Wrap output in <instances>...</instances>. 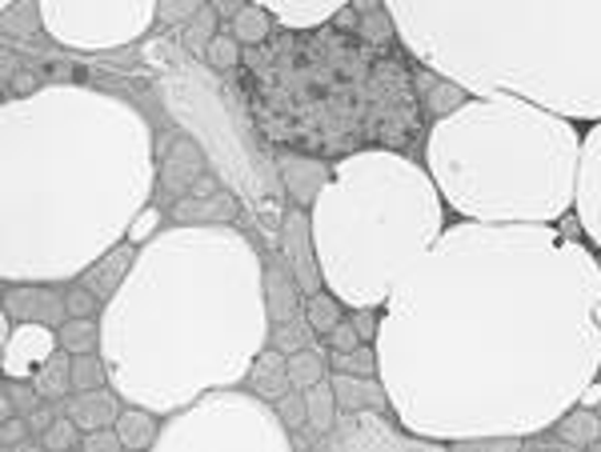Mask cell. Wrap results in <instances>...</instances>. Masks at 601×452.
Returning a JSON list of instances; mask_svg holds the SVG:
<instances>
[{
  "label": "cell",
  "mask_w": 601,
  "mask_h": 452,
  "mask_svg": "<svg viewBox=\"0 0 601 452\" xmlns=\"http://www.w3.org/2000/svg\"><path fill=\"white\" fill-rule=\"evenodd\" d=\"M601 261L561 224L457 221L381 305L393 417L437 444L537 437L601 373Z\"/></svg>",
  "instance_id": "obj_1"
},
{
  "label": "cell",
  "mask_w": 601,
  "mask_h": 452,
  "mask_svg": "<svg viewBox=\"0 0 601 452\" xmlns=\"http://www.w3.org/2000/svg\"><path fill=\"white\" fill-rule=\"evenodd\" d=\"M0 161L4 280H80L129 236L161 177L145 112L89 85H45L4 100Z\"/></svg>",
  "instance_id": "obj_2"
},
{
  "label": "cell",
  "mask_w": 601,
  "mask_h": 452,
  "mask_svg": "<svg viewBox=\"0 0 601 452\" xmlns=\"http://www.w3.org/2000/svg\"><path fill=\"white\" fill-rule=\"evenodd\" d=\"M265 265L233 224H177L141 244L100 309V356L124 405L161 417L241 385L269 344Z\"/></svg>",
  "instance_id": "obj_3"
},
{
  "label": "cell",
  "mask_w": 601,
  "mask_h": 452,
  "mask_svg": "<svg viewBox=\"0 0 601 452\" xmlns=\"http://www.w3.org/2000/svg\"><path fill=\"white\" fill-rule=\"evenodd\" d=\"M393 33L469 97L601 121V0H385Z\"/></svg>",
  "instance_id": "obj_4"
},
{
  "label": "cell",
  "mask_w": 601,
  "mask_h": 452,
  "mask_svg": "<svg viewBox=\"0 0 601 452\" xmlns=\"http://www.w3.org/2000/svg\"><path fill=\"white\" fill-rule=\"evenodd\" d=\"M581 129L522 97H469L437 117L425 168L461 221L557 224L573 209Z\"/></svg>",
  "instance_id": "obj_5"
},
{
  "label": "cell",
  "mask_w": 601,
  "mask_h": 452,
  "mask_svg": "<svg viewBox=\"0 0 601 452\" xmlns=\"http://www.w3.org/2000/svg\"><path fill=\"white\" fill-rule=\"evenodd\" d=\"M309 217L325 288L346 309H381L397 276L446 232V200L405 153L361 148L337 161Z\"/></svg>",
  "instance_id": "obj_6"
},
{
  "label": "cell",
  "mask_w": 601,
  "mask_h": 452,
  "mask_svg": "<svg viewBox=\"0 0 601 452\" xmlns=\"http://www.w3.org/2000/svg\"><path fill=\"white\" fill-rule=\"evenodd\" d=\"M289 452L293 432L277 417L273 400L253 388H209L193 405L168 412L153 452Z\"/></svg>",
  "instance_id": "obj_7"
},
{
  "label": "cell",
  "mask_w": 601,
  "mask_h": 452,
  "mask_svg": "<svg viewBox=\"0 0 601 452\" xmlns=\"http://www.w3.org/2000/svg\"><path fill=\"white\" fill-rule=\"evenodd\" d=\"M45 33L77 53H112L136 45L153 29L161 0H36Z\"/></svg>",
  "instance_id": "obj_8"
},
{
  "label": "cell",
  "mask_w": 601,
  "mask_h": 452,
  "mask_svg": "<svg viewBox=\"0 0 601 452\" xmlns=\"http://www.w3.org/2000/svg\"><path fill=\"white\" fill-rule=\"evenodd\" d=\"M317 444L329 452H413L434 449L437 441H425L409 432L397 417H385V408H341L337 425Z\"/></svg>",
  "instance_id": "obj_9"
},
{
  "label": "cell",
  "mask_w": 601,
  "mask_h": 452,
  "mask_svg": "<svg viewBox=\"0 0 601 452\" xmlns=\"http://www.w3.org/2000/svg\"><path fill=\"white\" fill-rule=\"evenodd\" d=\"M573 217L581 224V236L601 253V121H590V129L581 133Z\"/></svg>",
  "instance_id": "obj_10"
},
{
  "label": "cell",
  "mask_w": 601,
  "mask_h": 452,
  "mask_svg": "<svg viewBox=\"0 0 601 452\" xmlns=\"http://www.w3.org/2000/svg\"><path fill=\"white\" fill-rule=\"evenodd\" d=\"M4 312L17 324H48V329H61L68 320L65 293H56L48 280H4Z\"/></svg>",
  "instance_id": "obj_11"
},
{
  "label": "cell",
  "mask_w": 601,
  "mask_h": 452,
  "mask_svg": "<svg viewBox=\"0 0 601 452\" xmlns=\"http://www.w3.org/2000/svg\"><path fill=\"white\" fill-rule=\"evenodd\" d=\"M281 253H285V265L297 276V285L305 297L321 293L325 276L321 261H317V244H313V217L305 209L285 212V224H281Z\"/></svg>",
  "instance_id": "obj_12"
},
{
  "label": "cell",
  "mask_w": 601,
  "mask_h": 452,
  "mask_svg": "<svg viewBox=\"0 0 601 452\" xmlns=\"http://www.w3.org/2000/svg\"><path fill=\"white\" fill-rule=\"evenodd\" d=\"M61 349V337L48 324H17L12 337L0 344V364L9 381H33V373Z\"/></svg>",
  "instance_id": "obj_13"
},
{
  "label": "cell",
  "mask_w": 601,
  "mask_h": 452,
  "mask_svg": "<svg viewBox=\"0 0 601 452\" xmlns=\"http://www.w3.org/2000/svg\"><path fill=\"white\" fill-rule=\"evenodd\" d=\"M334 180V165H325L317 156L281 153V185L297 200V209H313V200L321 197V188Z\"/></svg>",
  "instance_id": "obj_14"
},
{
  "label": "cell",
  "mask_w": 601,
  "mask_h": 452,
  "mask_svg": "<svg viewBox=\"0 0 601 452\" xmlns=\"http://www.w3.org/2000/svg\"><path fill=\"white\" fill-rule=\"evenodd\" d=\"M136 253H141V249H136L133 241L112 244L109 253L97 256V261H92V265L85 268V273H80V285H89L100 300L117 297V293H121V285H124V276L133 273Z\"/></svg>",
  "instance_id": "obj_15"
},
{
  "label": "cell",
  "mask_w": 601,
  "mask_h": 452,
  "mask_svg": "<svg viewBox=\"0 0 601 452\" xmlns=\"http://www.w3.org/2000/svg\"><path fill=\"white\" fill-rule=\"evenodd\" d=\"M121 393L112 385L105 388H85V393H73L65 400V412L80 425V432H92V429H112L117 417H121Z\"/></svg>",
  "instance_id": "obj_16"
},
{
  "label": "cell",
  "mask_w": 601,
  "mask_h": 452,
  "mask_svg": "<svg viewBox=\"0 0 601 452\" xmlns=\"http://www.w3.org/2000/svg\"><path fill=\"white\" fill-rule=\"evenodd\" d=\"M253 4L273 12L281 29H317V24L334 21L349 0H253Z\"/></svg>",
  "instance_id": "obj_17"
},
{
  "label": "cell",
  "mask_w": 601,
  "mask_h": 452,
  "mask_svg": "<svg viewBox=\"0 0 601 452\" xmlns=\"http://www.w3.org/2000/svg\"><path fill=\"white\" fill-rule=\"evenodd\" d=\"M245 381H249V388H253L256 397H265V400H273V405H277V400L293 388L289 356L281 353V349H273V344H265V349L256 353V361L249 364Z\"/></svg>",
  "instance_id": "obj_18"
},
{
  "label": "cell",
  "mask_w": 601,
  "mask_h": 452,
  "mask_svg": "<svg viewBox=\"0 0 601 452\" xmlns=\"http://www.w3.org/2000/svg\"><path fill=\"white\" fill-rule=\"evenodd\" d=\"M337 393V405L341 408H385L393 412L390 405V388L381 376H357V373H329Z\"/></svg>",
  "instance_id": "obj_19"
},
{
  "label": "cell",
  "mask_w": 601,
  "mask_h": 452,
  "mask_svg": "<svg viewBox=\"0 0 601 452\" xmlns=\"http://www.w3.org/2000/svg\"><path fill=\"white\" fill-rule=\"evenodd\" d=\"M300 285H297V276L289 273V265H281V268H265V305H269V320L273 324H285V320L300 317Z\"/></svg>",
  "instance_id": "obj_20"
},
{
  "label": "cell",
  "mask_w": 601,
  "mask_h": 452,
  "mask_svg": "<svg viewBox=\"0 0 601 452\" xmlns=\"http://www.w3.org/2000/svg\"><path fill=\"white\" fill-rule=\"evenodd\" d=\"M173 217L181 224H229L237 217V200L229 192H209V197L189 192L173 205Z\"/></svg>",
  "instance_id": "obj_21"
},
{
  "label": "cell",
  "mask_w": 601,
  "mask_h": 452,
  "mask_svg": "<svg viewBox=\"0 0 601 452\" xmlns=\"http://www.w3.org/2000/svg\"><path fill=\"white\" fill-rule=\"evenodd\" d=\"M161 425H165V420H161V412H153V408L124 405L112 429L121 432V441H124V449H129V452H145V449H156Z\"/></svg>",
  "instance_id": "obj_22"
},
{
  "label": "cell",
  "mask_w": 601,
  "mask_h": 452,
  "mask_svg": "<svg viewBox=\"0 0 601 452\" xmlns=\"http://www.w3.org/2000/svg\"><path fill=\"white\" fill-rule=\"evenodd\" d=\"M554 432H557V441H561V444H578V449H590V444L601 441V417H598V408L581 405V400H578V405L566 408V412L557 417Z\"/></svg>",
  "instance_id": "obj_23"
},
{
  "label": "cell",
  "mask_w": 601,
  "mask_h": 452,
  "mask_svg": "<svg viewBox=\"0 0 601 452\" xmlns=\"http://www.w3.org/2000/svg\"><path fill=\"white\" fill-rule=\"evenodd\" d=\"M33 385L45 400H68V397H73V353L56 349V353L33 373Z\"/></svg>",
  "instance_id": "obj_24"
},
{
  "label": "cell",
  "mask_w": 601,
  "mask_h": 452,
  "mask_svg": "<svg viewBox=\"0 0 601 452\" xmlns=\"http://www.w3.org/2000/svg\"><path fill=\"white\" fill-rule=\"evenodd\" d=\"M200 173H205L200 148L193 141H177L173 144V156H168L165 168H161V180H165V185H181V180H185V192H189L193 185H200Z\"/></svg>",
  "instance_id": "obj_25"
},
{
  "label": "cell",
  "mask_w": 601,
  "mask_h": 452,
  "mask_svg": "<svg viewBox=\"0 0 601 452\" xmlns=\"http://www.w3.org/2000/svg\"><path fill=\"white\" fill-rule=\"evenodd\" d=\"M305 408H309V425H305V429H309L313 437H325V432L334 429L341 405H337V393H334V381H329V376L317 381L313 388H305Z\"/></svg>",
  "instance_id": "obj_26"
},
{
  "label": "cell",
  "mask_w": 601,
  "mask_h": 452,
  "mask_svg": "<svg viewBox=\"0 0 601 452\" xmlns=\"http://www.w3.org/2000/svg\"><path fill=\"white\" fill-rule=\"evenodd\" d=\"M56 337H61V349L73 356L100 353V317H68L56 329Z\"/></svg>",
  "instance_id": "obj_27"
},
{
  "label": "cell",
  "mask_w": 601,
  "mask_h": 452,
  "mask_svg": "<svg viewBox=\"0 0 601 452\" xmlns=\"http://www.w3.org/2000/svg\"><path fill=\"white\" fill-rule=\"evenodd\" d=\"M305 320L313 324V332L317 337H329V332L346 320V305H341V297L337 293H329V288H321V293H313V297H305Z\"/></svg>",
  "instance_id": "obj_28"
},
{
  "label": "cell",
  "mask_w": 601,
  "mask_h": 452,
  "mask_svg": "<svg viewBox=\"0 0 601 452\" xmlns=\"http://www.w3.org/2000/svg\"><path fill=\"white\" fill-rule=\"evenodd\" d=\"M229 33H233L241 45H265V36L273 33V12L249 0L245 9L237 12L233 21H229Z\"/></svg>",
  "instance_id": "obj_29"
},
{
  "label": "cell",
  "mask_w": 601,
  "mask_h": 452,
  "mask_svg": "<svg viewBox=\"0 0 601 452\" xmlns=\"http://www.w3.org/2000/svg\"><path fill=\"white\" fill-rule=\"evenodd\" d=\"M269 344L281 349L285 356H293L300 353V349H313V344H317V332H313V324L305 320V312H300V317L285 320V324H273V329H269Z\"/></svg>",
  "instance_id": "obj_30"
},
{
  "label": "cell",
  "mask_w": 601,
  "mask_h": 452,
  "mask_svg": "<svg viewBox=\"0 0 601 452\" xmlns=\"http://www.w3.org/2000/svg\"><path fill=\"white\" fill-rule=\"evenodd\" d=\"M0 33H4V36L45 33V16H41V4H36V0H17L12 9L0 12Z\"/></svg>",
  "instance_id": "obj_31"
},
{
  "label": "cell",
  "mask_w": 601,
  "mask_h": 452,
  "mask_svg": "<svg viewBox=\"0 0 601 452\" xmlns=\"http://www.w3.org/2000/svg\"><path fill=\"white\" fill-rule=\"evenodd\" d=\"M422 85L429 89V92H425V109L434 112V121H437V117H446V112H454L457 104H466V100H469V92L461 89V85H454V80H446V77H437V73H434V77L425 73Z\"/></svg>",
  "instance_id": "obj_32"
},
{
  "label": "cell",
  "mask_w": 601,
  "mask_h": 452,
  "mask_svg": "<svg viewBox=\"0 0 601 452\" xmlns=\"http://www.w3.org/2000/svg\"><path fill=\"white\" fill-rule=\"evenodd\" d=\"M325 353L313 344V349H300V353H293L289 356V381H293V388H313L317 381H325Z\"/></svg>",
  "instance_id": "obj_33"
},
{
  "label": "cell",
  "mask_w": 601,
  "mask_h": 452,
  "mask_svg": "<svg viewBox=\"0 0 601 452\" xmlns=\"http://www.w3.org/2000/svg\"><path fill=\"white\" fill-rule=\"evenodd\" d=\"M109 381V364L100 353H80L73 356V393H85V388H105Z\"/></svg>",
  "instance_id": "obj_34"
},
{
  "label": "cell",
  "mask_w": 601,
  "mask_h": 452,
  "mask_svg": "<svg viewBox=\"0 0 601 452\" xmlns=\"http://www.w3.org/2000/svg\"><path fill=\"white\" fill-rule=\"evenodd\" d=\"M334 373H357V376H381L378 344H357L353 353H334Z\"/></svg>",
  "instance_id": "obj_35"
},
{
  "label": "cell",
  "mask_w": 601,
  "mask_h": 452,
  "mask_svg": "<svg viewBox=\"0 0 601 452\" xmlns=\"http://www.w3.org/2000/svg\"><path fill=\"white\" fill-rule=\"evenodd\" d=\"M80 437H85V432H80L77 420L68 417V412H61V417H56L53 425H48V429L41 432V449H48V452H68V449H77Z\"/></svg>",
  "instance_id": "obj_36"
},
{
  "label": "cell",
  "mask_w": 601,
  "mask_h": 452,
  "mask_svg": "<svg viewBox=\"0 0 601 452\" xmlns=\"http://www.w3.org/2000/svg\"><path fill=\"white\" fill-rule=\"evenodd\" d=\"M212 36H217V9H212V4H205V9H200L197 16L185 24V41H189V45L197 48L200 56H205V48H209Z\"/></svg>",
  "instance_id": "obj_37"
},
{
  "label": "cell",
  "mask_w": 601,
  "mask_h": 452,
  "mask_svg": "<svg viewBox=\"0 0 601 452\" xmlns=\"http://www.w3.org/2000/svg\"><path fill=\"white\" fill-rule=\"evenodd\" d=\"M205 60H209V68H237V60H241V41H237L233 33H217L209 41V48H205Z\"/></svg>",
  "instance_id": "obj_38"
},
{
  "label": "cell",
  "mask_w": 601,
  "mask_h": 452,
  "mask_svg": "<svg viewBox=\"0 0 601 452\" xmlns=\"http://www.w3.org/2000/svg\"><path fill=\"white\" fill-rule=\"evenodd\" d=\"M273 408H277V417L285 420V429L289 432H300L309 425V408H305V393H300V388H289Z\"/></svg>",
  "instance_id": "obj_39"
},
{
  "label": "cell",
  "mask_w": 601,
  "mask_h": 452,
  "mask_svg": "<svg viewBox=\"0 0 601 452\" xmlns=\"http://www.w3.org/2000/svg\"><path fill=\"white\" fill-rule=\"evenodd\" d=\"M205 9V0H161L156 4V24H189L197 12Z\"/></svg>",
  "instance_id": "obj_40"
},
{
  "label": "cell",
  "mask_w": 601,
  "mask_h": 452,
  "mask_svg": "<svg viewBox=\"0 0 601 452\" xmlns=\"http://www.w3.org/2000/svg\"><path fill=\"white\" fill-rule=\"evenodd\" d=\"M65 305H68V317H100V309H105V300H100L89 285L65 288Z\"/></svg>",
  "instance_id": "obj_41"
},
{
  "label": "cell",
  "mask_w": 601,
  "mask_h": 452,
  "mask_svg": "<svg viewBox=\"0 0 601 452\" xmlns=\"http://www.w3.org/2000/svg\"><path fill=\"white\" fill-rule=\"evenodd\" d=\"M156 232H161V209H156V205H145V209L133 217V224H129V236H124V241H133L136 249H141V244L153 241Z\"/></svg>",
  "instance_id": "obj_42"
},
{
  "label": "cell",
  "mask_w": 601,
  "mask_h": 452,
  "mask_svg": "<svg viewBox=\"0 0 601 452\" xmlns=\"http://www.w3.org/2000/svg\"><path fill=\"white\" fill-rule=\"evenodd\" d=\"M525 437H469V441H454V449L466 452H517Z\"/></svg>",
  "instance_id": "obj_43"
},
{
  "label": "cell",
  "mask_w": 601,
  "mask_h": 452,
  "mask_svg": "<svg viewBox=\"0 0 601 452\" xmlns=\"http://www.w3.org/2000/svg\"><path fill=\"white\" fill-rule=\"evenodd\" d=\"M80 449L85 452H121L124 441H121V432L117 429H92L80 437Z\"/></svg>",
  "instance_id": "obj_44"
},
{
  "label": "cell",
  "mask_w": 601,
  "mask_h": 452,
  "mask_svg": "<svg viewBox=\"0 0 601 452\" xmlns=\"http://www.w3.org/2000/svg\"><path fill=\"white\" fill-rule=\"evenodd\" d=\"M349 320H353V329H357V337H361V341L378 344V329H381L378 309H353V312H349Z\"/></svg>",
  "instance_id": "obj_45"
},
{
  "label": "cell",
  "mask_w": 601,
  "mask_h": 452,
  "mask_svg": "<svg viewBox=\"0 0 601 452\" xmlns=\"http://www.w3.org/2000/svg\"><path fill=\"white\" fill-rule=\"evenodd\" d=\"M325 341H329V349H334V353H353L357 344H365L361 341V337H357V329H353V320H341V324H337L334 332H329V337H325Z\"/></svg>",
  "instance_id": "obj_46"
},
{
  "label": "cell",
  "mask_w": 601,
  "mask_h": 452,
  "mask_svg": "<svg viewBox=\"0 0 601 452\" xmlns=\"http://www.w3.org/2000/svg\"><path fill=\"white\" fill-rule=\"evenodd\" d=\"M24 432H29V420H24L21 412H17V417L0 420V444H4V449H21Z\"/></svg>",
  "instance_id": "obj_47"
},
{
  "label": "cell",
  "mask_w": 601,
  "mask_h": 452,
  "mask_svg": "<svg viewBox=\"0 0 601 452\" xmlns=\"http://www.w3.org/2000/svg\"><path fill=\"white\" fill-rule=\"evenodd\" d=\"M61 412H65V408H61ZM61 412H56V400H41V405H36L29 417H24V420H29V432H36V437H41V432H45L48 425L61 417Z\"/></svg>",
  "instance_id": "obj_48"
},
{
  "label": "cell",
  "mask_w": 601,
  "mask_h": 452,
  "mask_svg": "<svg viewBox=\"0 0 601 452\" xmlns=\"http://www.w3.org/2000/svg\"><path fill=\"white\" fill-rule=\"evenodd\" d=\"M249 0H212V9H217V16H225V21H233L237 12L245 9Z\"/></svg>",
  "instance_id": "obj_49"
},
{
  "label": "cell",
  "mask_w": 601,
  "mask_h": 452,
  "mask_svg": "<svg viewBox=\"0 0 601 452\" xmlns=\"http://www.w3.org/2000/svg\"><path fill=\"white\" fill-rule=\"evenodd\" d=\"M12 4H17V0H0V12H4V9H12Z\"/></svg>",
  "instance_id": "obj_50"
},
{
  "label": "cell",
  "mask_w": 601,
  "mask_h": 452,
  "mask_svg": "<svg viewBox=\"0 0 601 452\" xmlns=\"http://www.w3.org/2000/svg\"><path fill=\"white\" fill-rule=\"evenodd\" d=\"M598 417H601V400H598Z\"/></svg>",
  "instance_id": "obj_51"
},
{
  "label": "cell",
  "mask_w": 601,
  "mask_h": 452,
  "mask_svg": "<svg viewBox=\"0 0 601 452\" xmlns=\"http://www.w3.org/2000/svg\"><path fill=\"white\" fill-rule=\"evenodd\" d=\"M598 320H601V309H598Z\"/></svg>",
  "instance_id": "obj_52"
}]
</instances>
